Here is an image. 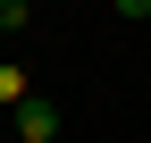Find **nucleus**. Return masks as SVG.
Returning a JSON list of instances; mask_svg holds the SVG:
<instances>
[{"instance_id": "1", "label": "nucleus", "mask_w": 151, "mask_h": 143, "mask_svg": "<svg viewBox=\"0 0 151 143\" xmlns=\"http://www.w3.org/2000/svg\"><path fill=\"white\" fill-rule=\"evenodd\" d=\"M9 126H17V143H59V101H50V93L17 101V118H9Z\"/></svg>"}, {"instance_id": "2", "label": "nucleus", "mask_w": 151, "mask_h": 143, "mask_svg": "<svg viewBox=\"0 0 151 143\" xmlns=\"http://www.w3.org/2000/svg\"><path fill=\"white\" fill-rule=\"evenodd\" d=\"M0 101H9V110H17V101H34V76H25V67H0Z\"/></svg>"}, {"instance_id": "3", "label": "nucleus", "mask_w": 151, "mask_h": 143, "mask_svg": "<svg viewBox=\"0 0 151 143\" xmlns=\"http://www.w3.org/2000/svg\"><path fill=\"white\" fill-rule=\"evenodd\" d=\"M34 25V9H25V0H0V34H25Z\"/></svg>"}, {"instance_id": "4", "label": "nucleus", "mask_w": 151, "mask_h": 143, "mask_svg": "<svg viewBox=\"0 0 151 143\" xmlns=\"http://www.w3.org/2000/svg\"><path fill=\"white\" fill-rule=\"evenodd\" d=\"M118 17H151V0H118Z\"/></svg>"}, {"instance_id": "5", "label": "nucleus", "mask_w": 151, "mask_h": 143, "mask_svg": "<svg viewBox=\"0 0 151 143\" xmlns=\"http://www.w3.org/2000/svg\"><path fill=\"white\" fill-rule=\"evenodd\" d=\"M0 42H9V34H0Z\"/></svg>"}]
</instances>
